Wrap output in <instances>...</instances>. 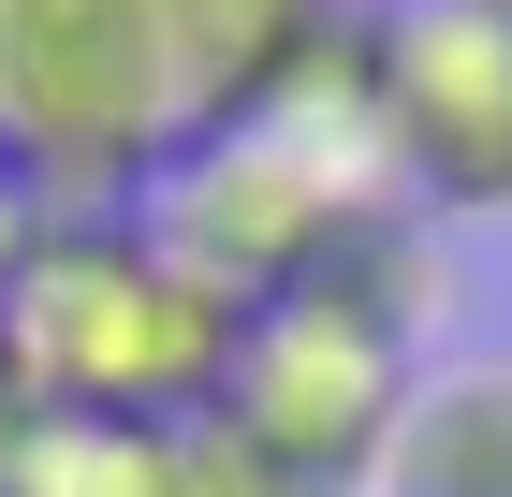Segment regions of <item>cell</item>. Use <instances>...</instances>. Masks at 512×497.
<instances>
[{"label": "cell", "instance_id": "5b68a950", "mask_svg": "<svg viewBox=\"0 0 512 497\" xmlns=\"http://www.w3.org/2000/svg\"><path fill=\"white\" fill-rule=\"evenodd\" d=\"M0 497H278L264 468L220 439V424H88V410H30L15 454H0Z\"/></svg>", "mask_w": 512, "mask_h": 497}, {"label": "cell", "instance_id": "6da1fadb", "mask_svg": "<svg viewBox=\"0 0 512 497\" xmlns=\"http://www.w3.org/2000/svg\"><path fill=\"white\" fill-rule=\"evenodd\" d=\"M322 44L337 0H0V161L44 205H147Z\"/></svg>", "mask_w": 512, "mask_h": 497}, {"label": "cell", "instance_id": "ba28073f", "mask_svg": "<svg viewBox=\"0 0 512 497\" xmlns=\"http://www.w3.org/2000/svg\"><path fill=\"white\" fill-rule=\"evenodd\" d=\"M15 424H30V395H15V366H0V454H15Z\"/></svg>", "mask_w": 512, "mask_h": 497}, {"label": "cell", "instance_id": "277c9868", "mask_svg": "<svg viewBox=\"0 0 512 497\" xmlns=\"http://www.w3.org/2000/svg\"><path fill=\"white\" fill-rule=\"evenodd\" d=\"M352 103H366L381 176L425 220H512V15L498 0L352 15Z\"/></svg>", "mask_w": 512, "mask_h": 497}, {"label": "cell", "instance_id": "7a4b0ae2", "mask_svg": "<svg viewBox=\"0 0 512 497\" xmlns=\"http://www.w3.org/2000/svg\"><path fill=\"white\" fill-rule=\"evenodd\" d=\"M220 337H235V293L147 205H59L30 234L15 293H0L15 395L30 410H88V424H191L220 395Z\"/></svg>", "mask_w": 512, "mask_h": 497}, {"label": "cell", "instance_id": "8992f818", "mask_svg": "<svg viewBox=\"0 0 512 497\" xmlns=\"http://www.w3.org/2000/svg\"><path fill=\"white\" fill-rule=\"evenodd\" d=\"M366 497H512V366H425Z\"/></svg>", "mask_w": 512, "mask_h": 497}, {"label": "cell", "instance_id": "3957f363", "mask_svg": "<svg viewBox=\"0 0 512 497\" xmlns=\"http://www.w3.org/2000/svg\"><path fill=\"white\" fill-rule=\"evenodd\" d=\"M410 381H425V278L395 249V264H352V278L249 293L235 337H220L205 424H220L278 497H366Z\"/></svg>", "mask_w": 512, "mask_h": 497}, {"label": "cell", "instance_id": "9c48e42d", "mask_svg": "<svg viewBox=\"0 0 512 497\" xmlns=\"http://www.w3.org/2000/svg\"><path fill=\"white\" fill-rule=\"evenodd\" d=\"M498 15H512V0H498Z\"/></svg>", "mask_w": 512, "mask_h": 497}, {"label": "cell", "instance_id": "52a82bcc", "mask_svg": "<svg viewBox=\"0 0 512 497\" xmlns=\"http://www.w3.org/2000/svg\"><path fill=\"white\" fill-rule=\"evenodd\" d=\"M44 220H59V205H44L30 176H15V161H0V293H15V264H30V234H44Z\"/></svg>", "mask_w": 512, "mask_h": 497}]
</instances>
